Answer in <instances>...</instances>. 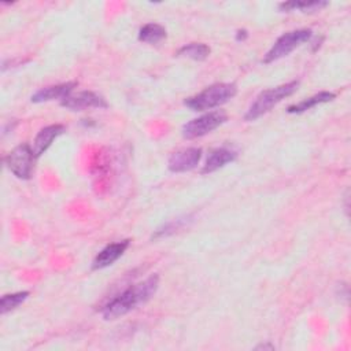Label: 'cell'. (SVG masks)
Returning <instances> with one entry per match:
<instances>
[{"instance_id": "18", "label": "cell", "mask_w": 351, "mask_h": 351, "mask_svg": "<svg viewBox=\"0 0 351 351\" xmlns=\"http://www.w3.org/2000/svg\"><path fill=\"white\" fill-rule=\"evenodd\" d=\"M185 219L184 218H177V219H173V221H170V222H167L166 225H163L162 228H159L158 230H156V233H155V239L156 237H163V236H169V234H171V233H174V232H177L180 228H182L184 225H185Z\"/></svg>"}, {"instance_id": "8", "label": "cell", "mask_w": 351, "mask_h": 351, "mask_svg": "<svg viewBox=\"0 0 351 351\" xmlns=\"http://www.w3.org/2000/svg\"><path fill=\"white\" fill-rule=\"evenodd\" d=\"M202 159V149L197 147L182 148L173 152L169 158V170L173 173H185L193 170Z\"/></svg>"}, {"instance_id": "10", "label": "cell", "mask_w": 351, "mask_h": 351, "mask_svg": "<svg viewBox=\"0 0 351 351\" xmlns=\"http://www.w3.org/2000/svg\"><path fill=\"white\" fill-rule=\"evenodd\" d=\"M66 130V128L60 123H55V125H49L43 128L34 137L33 144H32V149L36 158H40L53 143L55 138H58L60 134H63Z\"/></svg>"}, {"instance_id": "19", "label": "cell", "mask_w": 351, "mask_h": 351, "mask_svg": "<svg viewBox=\"0 0 351 351\" xmlns=\"http://www.w3.org/2000/svg\"><path fill=\"white\" fill-rule=\"evenodd\" d=\"M245 37H247V32H245V30H244V29H243V30H237V34H236V38H237V40H239V41H240V40H241V41H243V40H244V38H245Z\"/></svg>"}, {"instance_id": "9", "label": "cell", "mask_w": 351, "mask_h": 351, "mask_svg": "<svg viewBox=\"0 0 351 351\" xmlns=\"http://www.w3.org/2000/svg\"><path fill=\"white\" fill-rule=\"evenodd\" d=\"M130 241L129 240H122V241H117V243H111L108 245H106L93 259L92 262V269L93 270H100L104 269L110 265H112L115 261H118L123 252L128 250Z\"/></svg>"}, {"instance_id": "6", "label": "cell", "mask_w": 351, "mask_h": 351, "mask_svg": "<svg viewBox=\"0 0 351 351\" xmlns=\"http://www.w3.org/2000/svg\"><path fill=\"white\" fill-rule=\"evenodd\" d=\"M226 119L228 117L223 111H210L186 122L182 126V136L186 140L203 137L221 126Z\"/></svg>"}, {"instance_id": "4", "label": "cell", "mask_w": 351, "mask_h": 351, "mask_svg": "<svg viewBox=\"0 0 351 351\" xmlns=\"http://www.w3.org/2000/svg\"><path fill=\"white\" fill-rule=\"evenodd\" d=\"M311 36H313V32L310 29H296V30L284 33L276 40L271 48L266 52L263 58V63H271L284 56H288L295 48L308 41Z\"/></svg>"}, {"instance_id": "15", "label": "cell", "mask_w": 351, "mask_h": 351, "mask_svg": "<svg viewBox=\"0 0 351 351\" xmlns=\"http://www.w3.org/2000/svg\"><path fill=\"white\" fill-rule=\"evenodd\" d=\"M178 56H185L193 60H204L210 55V47L203 43H191L177 51Z\"/></svg>"}, {"instance_id": "12", "label": "cell", "mask_w": 351, "mask_h": 351, "mask_svg": "<svg viewBox=\"0 0 351 351\" xmlns=\"http://www.w3.org/2000/svg\"><path fill=\"white\" fill-rule=\"evenodd\" d=\"M236 158H237V151H234L232 148H228V147L215 148L208 154L206 163L202 169V173L203 174L213 173V171L223 167L225 165L233 162Z\"/></svg>"}, {"instance_id": "3", "label": "cell", "mask_w": 351, "mask_h": 351, "mask_svg": "<svg viewBox=\"0 0 351 351\" xmlns=\"http://www.w3.org/2000/svg\"><path fill=\"white\" fill-rule=\"evenodd\" d=\"M299 86V81H291L282 85H278L276 88L265 89L262 90L255 100L248 107L244 119L245 121H255L263 114L269 112L274 106H277L280 101H282L285 97L291 96Z\"/></svg>"}, {"instance_id": "11", "label": "cell", "mask_w": 351, "mask_h": 351, "mask_svg": "<svg viewBox=\"0 0 351 351\" xmlns=\"http://www.w3.org/2000/svg\"><path fill=\"white\" fill-rule=\"evenodd\" d=\"M74 86H77V82H64L59 85H51L38 89L34 95H32V101L33 103H44V101H51V100H63L66 96H69Z\"/></svg>"}, {"instance_id": "14", "label": "cell", "mask_w": 351, "mask_h": 351, "mask_svg": "<svg viewBox=\"0 0 351 351\" xmlns=\"http://www.w3.org/2000/svg\"><path fill=\"white\" fill-rule=\"evenodd\" d=\"M166 38V29L155 22L145 23L138 30V40L145 44H158Z\"/></svg>"}, {"instance_id": "5", "label": "cell", "mask_w": 351, "mask_h": 351, "mask_svg": "<svg viewBox=\"0 0 351 351\" xmlns=\"http://www.w3.org/2000/svg\"><path fill=\"white\" fill-rule=\"evenodd\" d=\"M36 159L37 158L33 154L32 145L25 143L10 151L4 158V163L15 177L21 180H29L32 177Z\"/></svg>"}, {"instance_id": "16", "label": "cell", "mask_w": 351, "mask_h": 351, "mask_svg": "<svg viewBox=\"0 0 351 351\" xmlns=\"http://www.w3.org/2000/svg\"><path fill=\"white\" fill-rule=\"evenodd\" d=\"M325 5H328L326 1H288V3H281L280 10L282 11L300 10L303 12H314V11H319Z\"/></svg>"}, {"instance_id": "7", "label": "cell", "mask_w": 351, "mask_h": 351, "mask_svg": "<svg viewBox=\"0 0 351 351\" xmlns=\"http://www.w3.org/2000/svg\"><path fill=\"white\" fill-rule=\"evenodd\" d=\"M62 107L71 111H84L88 108H107L108 104L106 99L90 90H81L77 93H70L60 101Z\"/></svg>"}, {"instance_id": "2", "label": "cell", "mask_w": 351, "mask_h": 351, "mask_svg": "<svg viewBox=\"0 0 351 351\" xmlns=\"http://www.w3.org/2000/svg\"><path fill=\"white\" fill-rule=\"evenodd\" d=\"M237 93L236 84L232 82H218L207 86L195 96L188 97L184 104L192 111H206L219 107L233 99Z\"/></svg>"}, {"instance_id": "13", "label": "cell", "mask_w": 351, "mask_h": 351, "mask_svg": "<svg viewBox=\"0 0 351 351\" xmlns=\"http://www.w3.org/2000/svg\"><path fill=\"white\" fill-rule=\"evenodd\" d=\"M335 99V93L332 92H319V93H315L296 104H292L287 108V111L289 114H300V112H304L307 110H311L313 107L318 106V104H322V103H328L330 100Z\"/></svg>"}, {"instance_id": "17", "label": "cell", "mask_w": 351, "mask_h": 351, "mask_svg": "<svg viewBox=\"0 0 351 351\" xmlns=\"http://www.w3.org/2000/svg\"><path fill=\"white\" fill-rule=\"evenodd\" d=\"M27 296H29L27 291L4 295L1 298V300H0V311H1V314H7L8 311L15 310L19 304H22L27 299Z\"/></svg>"}, {"instance_id": "1", "label": "cell", "mask_w": 351, "mask_h": 351, "mask_svg": "<svg viewBox=\"0 0 351 351\" xmlns=\"http://www.w3.org/2000/svg\"><path fill=\"white\" fill-rule=\"evenodd\" d=\"M159 287V277L156 274L149 276L144 281L129 285L119 295L112 298L101 308V315L104 319H117L129 311L134 310L137 306L148 302L156 292Z\"/></svg>"}, {"instance_id": "20", "label": "cell", "mask_w": 351, "mask_h": 351, "mask_svg": "<svg viewBox=\"0 0 351 351\" xmlns=\"http://www.w3.org/2000/svg\"><path fill=\"white\" fill-rule=\"evenodd\" d=\"M258 348H270V350H273L274 347H273V346H267V344H262V346H258L256 350H258Z\"/></svg>"}]
</instances>
